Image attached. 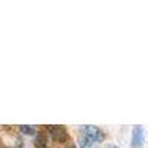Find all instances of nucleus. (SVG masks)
<instances>
[{
	"label": "nucleus",
	"instance_id": "1",
	"mask_svg": "<svg viewBox=\"0 0 148 148\" xmlns=\"http://www.w3.org/2000/svg\"><path fill=\"white\" fill-rule=\"evenodd\" d=\"M82 133L86 135L93 144L104 141V132L99 127H96V126H90V125L89 126H83L82 127Z\"/></svg>",
	"mask_w": 148,
	"mask_h": 148
},
{
	"label": "nucleus",
	"instance_id": "2",
	"mask_svg": "<svg viewBox=\"0 0 148 148\" xmlns=\"http://www.w3.org/2000/svg\"><path fill=\"white\" fill-rule=\"evenodd\" d=\"M142 144H144V127L141 125H138L132 129L130 147L132 148H142Z\"/></svg>",
	"mask_w": 148,
	"mask_h": 148
},
{
	"label": "nucleus",
	"instance_id": "3",
	"mask_svg": "<svg viewBox=\"0 0 148 148\" xmlns=\"http://www.w3.org/2000/svg\"><path fill=\"white\" fill-rule=\"evenodd\" d=\"M49 132H51V136L55 141L62 142V141L67 139V130L62 126H51V127H49Z\"/></svg>",
	"mask_w": 148,
	"mask_h": 148
},
{
	"label": "nucleus",
	"instance_id": "4",
	"mask_svg": "<svg viewBox=\"0 0 148 148\" xmlns=\"http://www.w3.org/2000/svg\"><path fill=\"white\" fill-rule=\"evenodd\" d=\"M79 145H80V148H92L93 142L88 136H86V135L80 133V136H79Z\"/></svg>",
	"mask_w": 148,
	"mask_h": 148
},
{
	"label": "nucleus",
	"instance_id": "5",
	"mask_svg": "<svg viewBox=\"0 0 148 148\" xmlns=\"http://www.w3.org/2000/svg\"><path fill=\"white\" fill-rule=\"evenodd\" d=\"M36 145L39 147V148H45V145H46L45 135H39V136H37V139H36Z\"/></svg>",
	"mask_w": 148,
	"mask_h": 148
},
{
	"label": "nucleus",
	"instance_id": "6",
	"mask_svg": "<svg viewBox=\"0 0 148 148\" xmlns=\"http://www.w3.org/2000/svg\"><path fill=\"white\" fill-rule=\"evenodd\" d=\"M19 130H21L22 133H27V135H34V133H36V130H34L33 127H30V126H21Z\"/></svg>",
	"mask_w": 148,
	"mask_h": 148
},
{
	"label": "nucleus",
	"instance_id": "7",
	"mask_svg": "<svg viewBox=\"0 0 148 148\" xmlns=\"http://www.w3.org/2000/svg\"><path fill=\"white\" fill-rule=\"evenodd\" d=\"M107 148H119V147H117V145H108Z\"/></svg>",
	"mask_w": 148,
	"mask_h": 148
}]
</instances>
